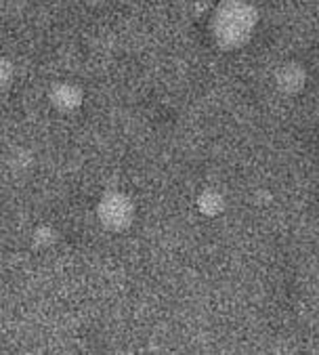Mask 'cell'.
<instances>
[{
    "instance_id": "obj_6",
    "label": "cell",
    "mask_w": 319,
    "mask_h": 355,
    "mask_svg": "<svg viewBox=\"0 0 319 355\" xmlns=\"http://www.w3.org/2000/svg\"><path fill=\"white\" fill-rule=\"evenodd\" d=\"M55 242H57V234H55V230H51L49 225L38 227V230L34 232V246H38V248H49V246H53Z\"/></svg>"
},
{
    "instance_id": "obj_1",
    "label": "cell",
    "mask_w": 319,
    "mask_h": 355,
    "mask_svg": "<svg viewBox=\"0 0 319 355\" xmlns=\"http://www.w3.org/2000/svg\"><path fill=\"white\" fill-rule=\"evenodd\" d=\"M259 26V11L250 0H223L210 19V32L221 49H242Z\"/></svg>"
},
{
    "instance_id": "obj_7",
    "label": "cell",
    "mask_w": 319,
    "mask_h": 355,
    "mask_svg": "<svg viewBox=\"0 0 319 355\" xmlns=\"http://www.w3.org/2000/svg\"><path fill=\"white\" fill-rule=\"evenodd\" d=\"M87 3H89V5H105L107 0H87Z\"/></svg>"
},
{
    "instance_id": "obj_5",
    "label": "cell",
    "mask_w": 319,
    "mask_h": 355,
    "mask_svg": "<svg viewBox=\"0 0 319 355\" xmlns=\"http://www.w3.org/2000/svg\"><path fill=\"white\" fill-rule=\"evenodd\" d=\"M225 196L216 189H204L200 196H198V210L202 212L204 217H218L223 215V210H225Z\"/></svg>"
},
{
    "instance_id": "obj_4",
    "label": "cell",
    "mask_w": 319,
    "mask_h": 355,
    "mask_svg": "<svg viewBox=\"0 0 319 355\" xmlns=\"http://www.w3.org/2000/svg\"><path fill=\"white\" fill-rule=\"evenodd\" d=\"M49 99L59 112H76L85 101V93L74 83H57L49 91Z\"/></svg>"
},
{
    "instance_id": "obj_2",
    "label": "cell",
    "mask_w": 319,
    "mask_h": 355,
    "mask_svg": "<svg viewBox=\"0 0 319 355\" xmlns=\"http://www.w3.org/2000/svg\"><path fill=\"white\" fill-rule=\"evenodd\" d=\"M97 219L107 232H126L135 219V204L126 193L110 191L97 204Z\"/></svg>"
},
{
    "instance_id": "obj_3",
    "label": "cell",
    "mask_w": 319,
    "mask_h": 355,
    "mask_svg": "<svg viewBox=\"0 0 319 355\" xmlns=\"http://www.w3.org/2000/svg\"><path fill=\"white\" fill-rule=\"evenodd\" d=\"M275 85L282 93L286 95H296L304 89L307 85V69L296 63V61H288L284 65L277 67L275 72Z\"/></svg>"
}]
</instances>
